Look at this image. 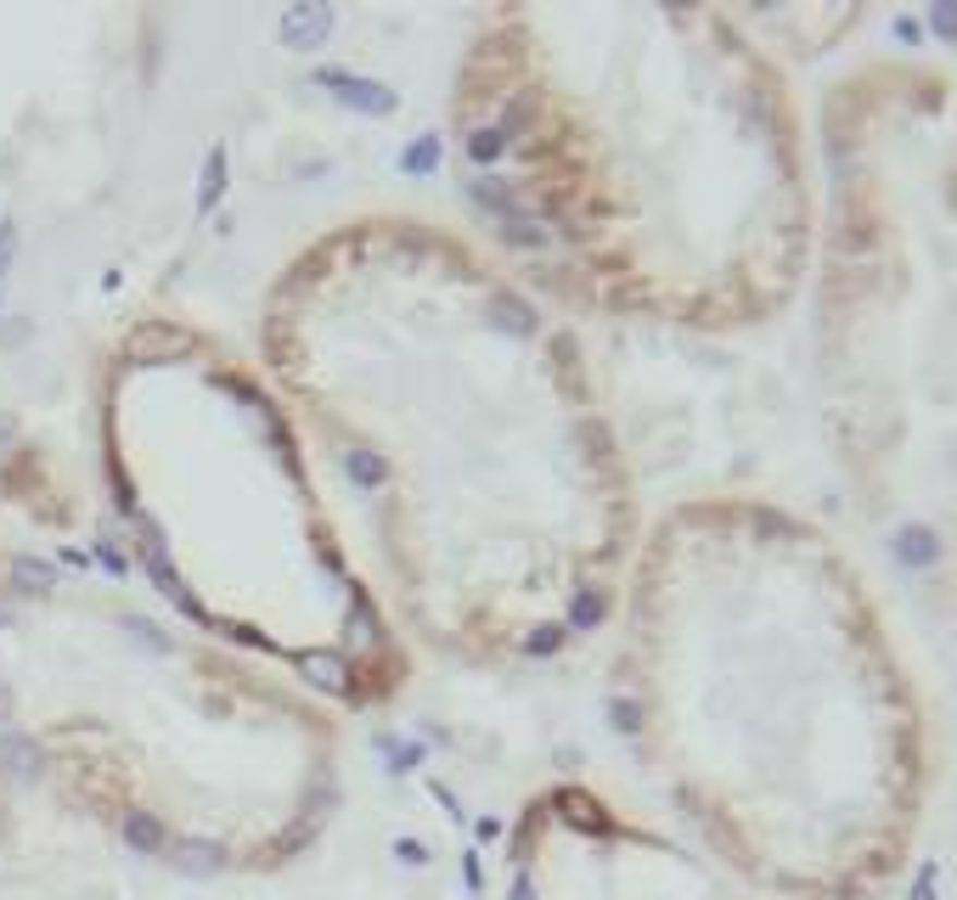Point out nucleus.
<instances>
[{"instance_id":"f257e3e1","label":"nucleus","mask_w":957,"mask_h":900,"mask_svg":"<svg viewBox=\"0 0 957 900\" xmlns=\"http://www.w3.org/2000/svg\"><path fill=\"white\" fill-rule=\"evenodd\" d=\"M254 360L394 625L462 670H541L614 614L642 502L569 316L484 237L355 209L293 248Z\"/></svg>"},{"instance_id":"423d86ee","label":"nucleus","mask_w":957,"mask_h":900,"mask_svg":"<svg viewBox=\"0 0 957 900\" xmlns=\"http://www.w3.org/2000/svg\"><path fill=\"white\" fill-rule=\"evenodd\" d=\"M507 900H749L692 839L586 777L518 799L502 844Z\"/></svg>"},{"instance_id":"f03ea898","label":"nucleus","mask_w":957,"mask_h":900,"mask_svg":"<svg viewBox=\"0 0 957 900\" xmlns=\"http://www.w3.org/2000/svg\"><path fill=\"white\" fill-rule=\"evenodd\" d=\"M445 147L484 243L557 310L733 338L817 271L822 147L777 51L721 7L479 12Z\"/></svg>"},{"instance_id":"7ed1b4c3","label":"nucleus","mask_w":957,"mask_h":900,"mask_svg":"<svg viewBox=\"0 0 957 900\" xmlns=\"http://www.w3.org/2000/svg\"><path fill=\"white\" fill-rule=\"evenodd\" d=\"M614 720L715 866L766 900H879L935 782L879 591L817 518L704 490L642 518L614 596Z\"/></svg>"},{"instance_id":"20e7f679","label":"nucleus","mask_w":957,"mask_h":900,"mask_svg":"<svg viewBox=\"0 0 957 900\" xmlns=\"http://www.w3.org/2000/svg\"><path fill=\"white\" fill-rule=\"evenodd\" d=\"M102 468L175 614L344 720L412 692L417 648L254 349L181 316L136 321L108 355Z\"/></svg>"},{"instance_id":"39448f33","label":"nucleus","mask_w":957,"mask_h":900,"mask_svg":"<svg viewBox=\"0 0 957 900\" xmlns=\"http://www.w3.org/2000/svg\"><path fill=\"white\" fill-rule=\"evenodd\" d=\"M0 585L51 625V704L0 731L23 782L62 777L124 850L186 878H277L344 805V715L259 658L225 648L152 591L130 603L35 552Z\"/></svg>"}]
</instances>
